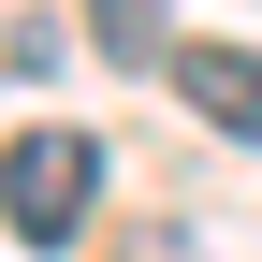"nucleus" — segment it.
I'll return each mask as SVG.
<instances>
[{
    "label": "nucleus",
    "mask_w": 262,
    "mask_h": 262,
    "mask_svg": "<svg viewBox=\"0 0 262 262\" xmlns=\"http://www.w3.org/2000/svg\"><path fill=\"white\" fill-rule=\"evenodd\" d=\"M102 204V131H15L0 146V233L15 248H73Z\"/></svg>",
    "instance_id": "1"
},
{
    "label": "nucleus",
    "mask_w": 262,
    "mask_h": 262,
    "mask_svg": "<svg viewBox=\"0 0 262 262\" xmlns=\"http://www.w3.org/2000/svg\"><path fill=\"white\" fill-rule=\"evenodd\" d=\"M160 73H175V102L204 117V131H233V146L262 131V58H248V44H175Z\"/></svg>",
    "instance_id": "2"
},
{
    "label": "nucleus",
    "mask_w": 262,
    "mask_h": 262,
    "mask_svg": "<svg viewBox=\"0 0 262 262\" xmlns=\"http://www.w3.org/2000/svg\"><path fill=\"white\" fill-rule=\"evenodd\" d=\"M88 44L102 58H175V0H88Z\"/></svg>",
    "instance_id": "3"
}]
</instances>
